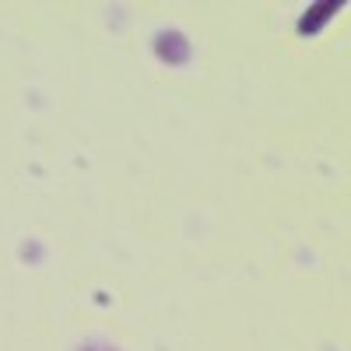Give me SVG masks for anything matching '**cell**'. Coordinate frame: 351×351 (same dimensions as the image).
I'll return each mask as SVG.
<instances>
[{
	"mask_svg": "<svg viewBox=\"0 0 351 351\" xmlns=\"http://www.w3.org/2000/svg\"><path fill=\"white\" fill-rule=\"evenodd\" d=\"M337 11H344V0H327V4H313L302 18H299V36H316Z\"/></svg>",
	"mask_w": 351,
	"mask_h": 351,
	"instance_id": "obj_2",
	"label": "cell"
},
{
	"mask_svg": "<svg viewBox=\"0 0 351 351\" xmlns=\"http://www.w3.org/2000/svg\"><path fill=\"white\" fill-rule=\"evenodd\" d=\"M81 351H116V348L112 344H84Z\"/></svg>",
	"mask_w": 351,
	"mask_h": 351,
	"instance_id": "obj_3",
	"label": "cell"
},
{
	"mask_svg": "<svg viewBox=\"0 0 351 351\" xmlns=\"http://www.w3.org/2000/svg\"><path fill=\"white\" fill-rule=\"evenodd\" d=\"M155 56L162 64L169 67H183L190 60V43L183 32H176V28H169V32H158L155 36Z\"/></svg>",
	"mask_w": 351,
	"mask_h": 351,
	"instance_id": "obj_1",
	"label": "cell"
}]
</instances>
